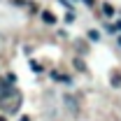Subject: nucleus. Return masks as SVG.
<instances>
[{
  "label": "nucleus",
  "mask_w": 121,
  "mask_h": 121,
  "mask_svg": "<svg viewBox=\"0 0 121 121\" xmlns=\"http://www.w3.org/2000/svg\"><path fill=\"white\" fill-rule=\"evenodd\" d=\"M84 2H86V5H93V2H95V0H84Z\"/></svg>",
  "instance_id": "nucleus-13"
},
{
  "label": "nucleus",
  "mask_w": 121,
  "mask_h": 121,
  "mask_svg": "<svg viewBox=\"0 0 121 121\" xmlns=\"http://www.w3.org/2000/svg\"><path fill=\"white\" fill-rule=\"evenodd\" d=\"M21 100H23V98H21V93L14 89L9 95H5V98L0 100V107L5 109V114H14L16 109H19V105H21Z\"/></svg>",
  "instance_id": "nucleus-1"
},
{
  "label": "nucleus",
  "mask_w": 121,
  "mask_h": 121,
  "mask_svg": "<svg viewBox=\"0 0 121 121\" xmlns=\"http://www.w3.org/2000/svg\"><path fill=\"white\" fill-rule=\"evenodd\" d=\"M77 49H79L82 54H86V51H89V49H86V44H84V42H77Z\"/></svg>",
  "instance_id": "nucleus-9"
},
{
  "label": "nucleus",
  "mask_w": 121,
  "mask_h": 121,
  "mask_svg": "<svg viewBox=\"0 0 121 121\" xmlns=\"http://www.w3.org/2000/svg\"><path fill=\"white\" fill-rule=\"evenodd\" d=\"M30 68H33V70H35V72H40V70H42V68H40V63H35V60H33V63H30Z\"/></svg>",
  "instance_id": "nucleus-11"
},
{
  "label": "nucleus",
  "mask_w": 121,
  "mask_h": 121,
  "mask_svg": "<svg viewBox=\"0 0 121 121\" xmlns=\"http://www.w3.org/2000/svg\"><path fill=\"white\" fill-rule=\"evenodd\" d=\"M42 21H44V23H56V16L44 9V12H42Z\"/></svg>",
  "instance_id": "nucleus-3"
},
{
  "label": "nucleus",
  "mask_w": 121,
  "mask_h": 121,
  "mask_svg": "<svg viewBox=\"0 0 121 121\" xmlns=\"http://www.w3.org/2000/svg\"><path fill=\"white\" fill-rule=\"evenodd\" d=\"M103 12H105V16H114V14H117V12H114V7H112L109 2H105V5H103Z\"/></svg>",
  "instance_id": "nucleus-4"
},
{
  "label": "nucleus",
  "mask_w": 121,
  "mask_h": 121,
  "mask_svg": "<svg viewBox=\"0 0 121 121\" xmlns=\"http://www.w3.org/2000/svg\"><path fill=\"white\" fill-rule=\"evenodd\" d=\"M0 121H5V117H0Z\"/></svg>",
  "instance_id": "nucleus-14"
},
{
  "label": "nucleus",
  "mask_w": 121,
  "mask_h": 121,
  "mask_svg": "<svg viewBox=\"0 0 121 121\" xmlns=\"http://www.w3.org/2000/svg\"><path fill=\"white\" fill-rule=\"evenodd\" d=\"M75 68H77V70H86V65H84V60H79V58H75Z\"/></svg>",
  "instance_id": "nucleus-5"
},
{
  "label": "nucleus",
  "mask_w": 121,
  "mask_h": 121,
  "mask_svg": "<svg viewBox=\"0 0 121 121\" xmlns=\"http://www.w3.org/2000/svg\"><path fill=\"white\" fill-rule=\"evenodd\" d=\"M98 37H100L98 30H91V33H89V40H98Z\"/></svg>",
  "instance_id": "nucleus-10"
},
{
  "label": "nucleus",
  "mask_w": 121,
  "mask_h": 121,
  "mask_svg": "<svg viewBox=\"0 0 121 121\" xmlns=\"http://www.w3.org/2000/svg\"><path fill=\"white\" fill-rule=\"evenodd\" d=\"M119 44H121V37H119Z\"/></svg>",
  "instance_id": "nucleus-15"
},
{
  "label": "nucleus",
  "mask_w": 121,
  "mask_h": 121,
  "mask_svg": "<svg viewBox=\"0 0 121 121\" xmlns=\"http://www.w3.org/2000/svg\"><path fill=\"white\" fill-rule=\"evenodd\" d=\"M19 121H30V117H21V119H19Z\"/></svg>",
  "instance_id": "nucleus-12"
},
{
  "label": "nucleus",
  "mask_w": 121,
  "mask_h": 121,
  "mask_svg": "<svg viewBox=\"0 0 121 121\" xmlns=\"http://www.w3.org/2000/svg\"><path fill=\"white\" fill-rule=\"evenodd\" d=\"M51 77H54V79H60V82H70L68 77H65V75H60V72H54V75H51Z\"/></svg>",
  "instance_id": "nucleus-6"
},
{
  "label": "nucleus",
  "mask_w": 121,
  "mask_h": 121,
  "mask_svg": "<svg viewBox=\"0 0 121 121\" xmlns=\"http://www.w3.org/2000/svg\"><path fill=\"white\" fill-rule=\"evenodd\" d=\"M12 91H14V86H9V79H0V100L5 95H9Z\"/></svg>",
  "instance_id": "nucleus-2"
},
{
  "label": "nucleus",
  "mask_w": 121,
  "mask_h": 121,
  "mask_svg": "<svg viewBox=\"0 0 121 121\" xmlns=\"http://www.w3.org/2000/svg\"><path fill=\"white\" fill-rule=\"evenodd\" d=\"M109 30H112V33H121V21H117L114 26H109Z\"/></svg>",
  "instance_id": "nucleus-7"
},
{
  "label": "nucleus",
  "mask_w": 121,
  "mask_h": 121,
  "mask_svg": "<svg viewBox=\"0 0 121 121\" xmlns=\"http://www.w3.org/2000/svg\"><path fill=\"white\" fill-rule=\"evenodd\" d=\"M112 84H114V86H121V75H114V77H112Z\"/></svg>",
  "instance_id": "nucleus-8"
}]
</instances>
